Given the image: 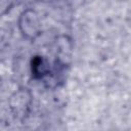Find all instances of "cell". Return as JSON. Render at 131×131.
<instances>
[{"mask_svg":"<svg viewBox=\"0 0 131 131\" xmlns=\"http://www.w3.org/2000/svg\"><path fill=\"white\" fill-rule=\"evenodd\" d=\"M18 27L23 36L29 40L36 39L41 33V24L39 17L32 9H27L20 14Z\"/></svg>","mask_w":131,"mask_h":131,"instance_id":"cell-1","label":"cell"},{"mask_svg":"<svg viewBox=\"0 0 131 131\" xmlns=\"http://www.w3.org/2000/svg\"><path fill=\"white\" fill-rule=\"evenodd\" d=\"M32 95L28 89L21 88L14 92L9 99V106L16 118H24L30 111Z\"/></svg>","mask_w":131,"mask_h":131,"instance_id":"cell-2","label":"cell"},{"mask_svg":"<svg viewBox=\"0 0 131 131\" xmlns=\"http://www.w3.org/2000/svg\"><path fill=\"white\" fill-rule=\"evenodd\" d=\"M31 72L35 79H43L50 74V64L45 57L35 55L31 60Z\"/></svg>","mask_w":131,"mask_h":131,"instance_id":"cell-3","label":"cell"}]
</instances>
